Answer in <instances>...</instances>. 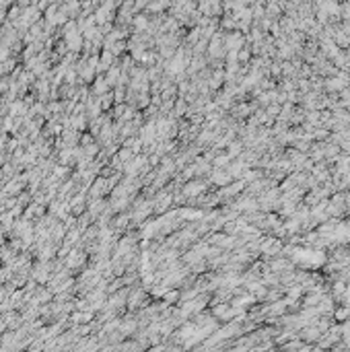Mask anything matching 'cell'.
I'll return each mask as SVG.
<instances>
[{
    "label": "cell",
    "mask_w": 350,
    "mask_h": 352,
    "mask_svg": "<svg viewBox=\"0 0 350 352\" xmlns=\"http://www.w3.org/2000/svg\"><path fill=\"white\" fill-rule=\"evenodd\" d=\"M299 338H301V342H315L322 338V332L318 330V326L311 324V326H305L301 328V334H299Z\"/></svg>",
    "instance_id": "cell-3"
},
{
    "label": "cell",
    "mask_w": 350,
    "mask_h": 352,
    "mask_svg": "<svg viewBox=\"0 0 350 352\" xmlns=\"http://www.w3.org/2000/svg\"><path fill=\"white\" fill-rule=\"evenodd\" d=\"M252 109H254V105L241 103V105H237V107H235V115H239V117H245L247 113H252Z\"/></svg>",
    "instance_id": "cell-7"
},
{
    "label": "cell",
    "mask_w": 350,
    "mask_h": 352,
    "mask_svg": "<svg viewBox=\"0 0 350 352\" xmlns=\"http://www.w3.org/2000/svg\"><path fill=\"white\" fill-rule=\"evenodd\" d=\"M212 315L214 320H221V322H231L233 317L237 315V309L231 307V305H225V303H216L212 307Z\"/></svg>",
    "instance_id": "cell-1"
},
{
    "label": "cell",
    "mask_w": 350,
    "mask_h": 352,
    "mask_svg": "<svg viewBox=\"0 0 350 352\" xmlns=\"http://www.w3.org/2000/svg\"><path fill=\"white\" fill-rule=\"evenodd\" d=\"M270 72L272 74H280V66L278 64H270Z\"/></svg>",
    "instance_id": "cell-15"
},
{
    "label": "cell",
    "mask_w": 350,
    "mask_h": 352,
    "mask_svg": "<svg viewBox=\"0 0 350 352\" xmlns=\"http://www.w3.org/2000/svg\"><path fill=\"white\" fill-rule=\"evenodd\" d=\"M134 25H136V29H146V27H148V21H146V16L138 14L136 19H134Z\"/></svg>",
    "instance_id": "cell-8"
},
{
    "label": "cell",
    "mask_w": 350,
    "mask_h": 352,
    "mask_svg": "<svg viewBox=\"0 0 350 352\" xmlns=\"http://www.w3.org/2000/svg\"><path fill=\"white\" fill-rule=\"evenodd\" d=\"M165 6H167V2H159V4H151V6H148V8H151V10H161V8H165Z\"/></svg>",
    "instance_id": "cell-14"
},
{
    "label": "cell",
    "mask_w": 350,
    "mask_h": 352,
    "mask_svg": "<svg viewBox=\"0 0 350 352\" xmlns=\"http://www.w3.org/2000/svg\"><path fill=\"white\" fill-rule=\"evenodd\" d=\"M204 190V183H188L186 188H183V196L186 198H198V194Z\"/></svg>",
    "instance_id": "cell-5"
},
{
    "label": "cell",
    "mask_w": 350,
    "mask_h": 352,
    "mask_svg": "<svg viewBox=\"0 0 350 352\" xmlns=\"http://www.w3.org/2000/svg\"><path fill=\"white\" fill-rule=\"evenodd\" d=\"M210 179L216 183V186H229V183L233 181V177H231V173L229 171H225V169H216L212 175H210Z\"/></svg>",
    "instance_id": "cell-4"
},
{
    "label": "cell",
    "mask_w": 350,
    "mask_h": 352,
    "mask_svg": "<svg viewBox=\"0 0 350 352\" xmlns=\"http://www.w3.org/2000/svg\"><path fill=\"white\" fill-rule=\"evenodd\" d=\"M151 352H167V348H165V346H155Z\"/></svg>",
    "instance_id": "cell-17"
},
{
    "label": "cell",
    "mask_w": 350,
    "mask_h": 352,
    "mask_svg": "<svg viewBox=\"0 0 350 352\" xmlns=\"http://www.w3.org/2000/svg\"><path fill=\"white\" fill-rule=\"evenodd\" d=\"M200 33H202V31H200V29H194V31L190 33V35H188V41L196 43V41H198V37H200Z\"/></svg>",
    "instance_id": "cell-12"
},
{
    "label": "cell",
    "mask_w": 350,
    "mask_h": 352,
    "mask_svg": "<svg viewBox=\"0 0 350 352\" xmlns=\"http://www.w3.org/2000/svg\"><path fill=\"white\" fill-rule=\"evenodd\" d=\"M177 297H179L177 291H167V293H165V301H167V303H173V301H177Z\"/></svg>",
    "instance_id": "cell-10"
},
{
    "label": "cell",
    "mask_w": 350,
    "mask_h": 352,
    "mask_svg": "<svg viewBox=\"0 0 350 352\" xmlns=\"http://www.w3.org/2000/svg\"><path fill=\"white\" fill-rule=\"evenodd\" d=\"M183 111H186V103H183V101H179V103H177V115H181Z\"/></svg>",
    "instance_id": "cell-16"
},
{
    "label": "cell",
    "mask_w": 350,
    "mask_h": 352,
    "mask_svg": "<svg viewBox=\"0 0 350 352\" xmlns=\"http://www.w3.org/2000/svg\"><path fill=\"white\" fill-rule=\"evenodd\" d=\"M249 54H252V49H249V47H243L241 52H239V62H247V60H249Z\"/></svg>",
    "instance_id": "cell-11"
},
{
    "label": "cell",
    "mask_w": 350,
    "mask_h": 352,
    "mask_svg": "<svg viewBox=\"0 0 350 352\" xmlns=\"http://www.w3.org/2000/svg\"><path fill=\"white\" fill-rule=\"evenodd\" d=\"M120 159H124V161L132 159V150H130V148H122V150H120Z\"/></svg>",
    "instance_id": "cell-13"
},
{
    "label": "cell",
    "mask_w": 350,
    "mask_h": 352,
    "mask_svg": "<svg viewBox=\"0 0 350 352\" xmlns=\"http://www.w3.org/2000/svg\"><path fill=\"white\" fill-rule=\"evenodd\" d=\"M260 251L266 256H280L282 254V241L280 239H262L260 241Z\"/></svg>",
    "instance_id": "cell-2"
},
{
    "label": "cell",
    "mask_w": 350,
    "mask_h": 352,
    "mask_svg": "<svg viewBox=\"0 0 350 352\" xmlns=\"http://www.w3.org/2000/svg\"><path fill=\"white\" fill-rule=\"evenodd\" d=\"M334 320H336V322H348V320H350V307H348V305L336 307V309H334Z\"/></svg>",
    "instance_id": "cell-6"
},
{
    "label": "cell",
    "mask_w": 350,
    "mask_h": 352,
    "mask_svg": "<svg viewBox=\"0 0 350 352\" xmlns=\"http://www.w3.org/2000/svg\"><path fill=\"white\" fill-rule=\"evenodd\" d=\"M140 348H138V344H134V342H128V344H124L122 346V350L120 352H138Z\"/></svg>",
    "instance_id": "cell-9"
}]
</instances>
